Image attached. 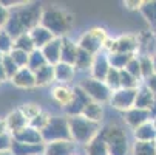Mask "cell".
Returning <instances> with one entry per match:
<instances>
[{
  "mask_svg": "<svg viewBox=\"0 0 156 155\" xmlns=\"http://www.w3.org/2000/svg\"><path fill=\"white\" fill-rule=\"evenodd\" d=\"M5 132H8V129H6V121H5V118L0 116V135L5 134Z\"/></svg>",
  "mask_w": 156,
  "mask_h": 155,
  "instance_id": "681fc988",
  "label": "cell"
},
{
  "mask_svg": "<svg viewBox=\"0 0 156 155\" xmlns=\"http://www.w3.org/2000/svg\"><path fill=\"white\" fill-rule=\"evenodd\" d=\"M139 11H141L142 17L150 24V27L153 28V31L156 33V0H151V2H144Z\"/></svg>",
  "mask_w": 156,
  "mask_h": 155,
  "instance_id": "4dcf8cb0",
  "label": "cell"
},
{
  "mask_svg": "<svg viewBox=\"0 0 156 155\" xmlns=\"http://www.w3.org/2000/svg\"><path fill=\"white\" fill-rule=\"evenodd\" d=\"M136 54H124V53H110L108 54V61L110 65L116 70H124L127 67V64L135 57Z\"/></svg>",
  "mask_w": 156,
  "mask_h": 155,
  "instance_id": "1f68e13d",
  "label": "cell"
},
{
  "mask_svg": "<svg viewBox=\"0 0 156 155\" xmlns=\"http://www.w3.org/2000/svg\"><path fill=\"white\" fill-rule=\"evenodd\" d=\"M141 84L142 81L131 76L127 70H121V88H133V90H136V88H139Z\"/></svg>",
  "mask_w": 156,
  "mask_h": 155,
  "instance_id": "f35d334b",
  "label": "cell"
},
{
  "mask_svg": "<svg viewBox=\"0 0 156 155\" xmlns=\"http://www.w3.org/2000/svg\"><path fill=\"white\" fill-rule=\"evenodd\" d=\"M8 81H9V78H8V75H6L5 68H3L2 62H0V84H3V82H8Z\"/></svg>",
  "mask_w": 156,
  "mask_h": 155,
  "instance_id": "c3c4849f",
  "label": "cell"
},
{
  "mask_svg": "<svg viewBox=\"0 0 156 155\" xmlns=\"http://www.w3.org/2000/svg\"><path fill=\"white\" fill-rule=\"evenodd\" d=\"M50 120H51V115H50V113H47V112H42L39 116H36V118L30 123V126L42 132L43 129L47 127V124L50 123Z\"/></svg>",
  "mask_w": 156,
  "mask_h": 155,
  "instance_id": "7bdbcfd3",
  "label": "cell"
},
{
  "mask_svg": "<svg viewBox=\"0 0 156 155\" xmlns=\"http://www.w3.org/2000/svg\"><path fill=\"white\" fill-rule=\"evenodd\" d=\"M77 144L73 140L47 143L43 147V155H76Z\"/></svg>",
  "mask_w": 156,
  "mask_h": 155,
  "instance_id": "7c38bea8",
  "label": "cell"
},
{
  "mask_svg": "<svg viewBox=\"0 0 156 155\" xmlns=\"http://www.w3.org/2000/svg\"><path fill=\"white\" fill-rule=\"evenodd\" d=\"M0 155H11V152H5V153H3V152H0Z\"/></svg>",
  "mask_w": 156,
  "mask_h": 155,
  "instance_id": "f5cc1de1",
  "label": "cell"
},
{
  "mask_svg": "<svg viewBox=\"0 0 156 155\" xmlns=\"http://www.w3.org/2000/svg\"><path fill=\"white\" fill-rule=\"evenodd\" d=\"M136 93H138V88L136 90H133V88H119V90L113 92V95H111L110 105L124 113L135 107Z\"/></svg>",
  "mask_w": 156,
  "mask_h": 155,
  "instance_id": "ba28073f",
  "label": "cell"
},
{
  "mask_svg": "<svg viewBox=\"0 0 156 155\" xmlns=\"http://www.w3.org/2000/svg\"><path fill=\"white\" fill-rule=\"evenodd\" d=\"M16 141H20V143H25V144H34V146H40V144H45L43 143V137H42V132L31 127V126H27L25 129H22L20 132H17L16 135H12Z\"/></svg>",
  "mask_w": 156,
  "mask_h": 155,
  "instance_id": "9a60e30c",
  "label": "cell"
},
{
  "mask_svg": "<svg viewBox=\"0 0 156 155\" xmlns=\"http://www.w3.org/2000/svg\"><path fill=\"white\" fill-rule=\"evenodd\" d=\"M139 56H148L153 57L156 54V33L147 31L139 34Z\"/></svg>",
  "mask_w": 156,
  "mask_h": 155,
  "instance_id": "e0dca14e",
  "label": "cell"
},
{
  "mask_svg": "<svg viewBox=\"0 0 156 155\" xmlns=\"http://www.w3.org/2000/svg\"><path fill=\"white\" fill-rule=\"evenodd\" d=\"M68 118V126H70V134L71 140L77 146H87L88 143H91L102 129L101 124L93 123L90 120L83 118L82 115L77 116H66Z\"/></svg>",
  "mask_w": 156,
  "mask_h": 155,
  "instance_id": "277c9868",
  "label": "cell"
},
{
  "mask_svg": "<svg viewBox=\"0 0 156 155\" xmlns=\"http://www.w3.org/2000/svg\"><path fill=\"white\" fill-rule=\"evenodd\" d=\"M154 143H156V141H154Z\"/></svg>",
  "mask_w": 156,
  "mask_h": 155,
  "instance_id": "11a10c76",
  "label": "cell"
},
{
  "mask_svg": "<svg viewBox=\"0 0 156 155\" xmlns=\"http://www.w3.org/2000/svg\"><path fill=\"white\" fill-rule=\"evenodd\" d=\"M139 51V36L135 34H124L113 39L110 53H124V54H138Z\"/></svg>",
  "mask_w": 156,
  "mask_h": 155,
  "instance_id": "9c48e42d",
  "label": "cell"
},
{
  "mask_svg": "<svg viewBox=\"0 0 156 155\" xmlns=\"http://www.w3.org/2000/svg\"><path fill=\"white\" fill-rule=\"evenodd\" d=\"M77 43L74 40H71L70 37H63L62 39V56H60V62L73 65L76 64V57H77Z\"/></svg>",
  "mask_w": 156,
  "mask_h": 155,
  "instance_id": "44dd1931",
  "label": "cell"
},
{
  "mask_svg": "<svg viewBox=\"0 0 156 155\" xmlns=\"http://www.w3.org/2000/svg\"><path fill=\"white\" fill-rule=\"evenodd\" d=\"M85 153L87 155H110L107 143L102 140L101 135H98L91 143H88L85 146Z\"/></svg>",
  "mask_w": 156,
  "mask_h": 155,
  "instance_id": "f1b7e54d",
  "label": "cell"
},
{
  "mask_svg": "<svg viewBox=\"0 0 156 155\" xmlns=\"http://www.w3.org/2000/svg\"><path fill=\"white\" fill-rule=\"evenodd\" d=\"M43 8L40 3H31V2H22L9 9V17L5 25V31L12 37H19L25 33H30L36 27L40 25Z\"/></svg>",
  "mask_w": 156,
  "mask_h": 155,
  "instance_id": "6da1fadb",
  "label": "cell"
},
{
  "mask_svg": "<svg viewBox=\"0 0 156 155\" xmlns=\"http://www.w3.org/2000/svg\"><path fill=\"white\" fill-rule=\"evenodd\" d=\"M19 109H20V112L23 113V116L28 120V123H31L36 116H39L43 112L42 107L39 104H36V102H23Z\"/></svg>",
  "mask_w": 156,
  "mask_h": 155,
  "instance_id": "836d02e7",
  "label": "cell"
},
{
  "mask_svg": "<svg viewBox=\"0 0 156 155\" xmlns=\"http://www.w3.org/2000/svg\"><path fill=\"white\" fill-rule=\"evenodd\" d=\"M51 96L54 98V101L62 105V109L68 107L70 102L73 101V96H74V90L71 87H68L66 84H57L53 87L51 90Z\"/></svg>",
  "mask_w": 156,
  "mask_h": 155,
  "instance_id": "ac0fdd59",
  "label": "cell"
},
{
  "mask_svg": "<svg viewBox=\"0 0 156 155\" xmlns=\"http://www.w3.org/2000/svg\"><path fill=\"white\" fill-rule=\"evenodd\" d=\"M14 48L22 50V51H27V53H33L36 50V47H34V42H33L30 33H25V34L16 37L14 39Z\"/></svg>",
  "mask_w": 156,
  "mask_h": 155,
  "instance_id": "d6a6232c",
  "label": "cell"
},
{
  "mask_svg": "<svg viewBox=\"0 0 156 155\" xmlns=\"http://www.w3.org/2000/svg\"><path fill=\"white\" fill-rule=\"evenodd\" d=\"M30 36H31V39H33V42H34L36 50H42L43 47L48 45V43L54 39L53 33H50L45 27H42V25H39V27H36L34 30H31V31H30Z\"/></svg>",
  "mask_w": 156,
  "mask_h": 155,
  "instance_id": "7402d4cb",
  "label": "cell"
},
{
  "mask_svg": "<svg viewBox=\"0 0 156 155\" xmlns=\"http://www.w3.org/2000/svg\"><path fill=\"white\" fill-rule=\"evenodd\" d=\"M36 75V85L37 87H43V85H50L53 82H56V76H54V65H43L42 68H39L37 72H34Z\"/></svg>",
  "mask_w": 156,
  "mask_h": 155,
  "instance_id": "d4e9b609",
  "label": "cell"
},
{
  "mask_svg": "<svg viewBox=\"0 0 156 155\" xmlns=\"http://www.w3.org/2000/svg\"><path fill=\"white\" fill-rule=\"evenodd\" d=\"M131 155H156V143L154 141H133Z\"/></svg>",
  "mask_w": 156,
  "mask_h": 155,
  "instance_id": "f546056e",
  "label": "cell"
},
{
  "mask_svg": "<svg viewBox=\"0 0 156 155\" xmlns=\"http://www.w3.org/2000/svg\"><path fill=\"white\" fill-rule=\"evenodd\" d=\"M2 56H3V54H2V53H0V61H2Z\"/></svg>",
  "mask_w": 156,
  "mask_h": 155,
  "instance_id": "db71d44e",
  "label": "cell"
},
{
  "mask_svg": "<svg viewBox=\"0 0 156 155\" xmlns=\"http://www.w3.org/2000/svg\"><path fill=\"white\" fill-rule=\"evenodd\" d=\"M47 59L43 56L42 50H34L33 53H30V62H28V68H31L33 72H37L39 68H42L43 65H47Z\"/></svg>",
  "mask_w": 156,
  "mask_h": 155,
  "instance_id": "e575fe53",
  "label": "cell"
},
{
  "mask_svg": "<svg viewBox=\"0 0 156 155\" xmlns=\"http://www.w3.org/2000/svg\"><path fill=\"white\" fill-rule=\"evenodd\" d=\"M151 123H153V127L156 129V116H154V118H151Z\"/></svg>",
  "mask_w": 156,
  "mask_h": 155,
  "instance_id": "816d5d0a",
  "label": "cell"
},
{
  "mask_svg": "<svg viewBox=\"0 0 156 155\" xmlns=\"http://www.w3.org/2000/svg\"><path fill=\"white\" fill-rule=\"evenodd\" d=\"M42 155H43V153H42Z\"/></svg>",
  "mask_w": 156,
  "mask_h": 155,
  "instance_id": "9f6ffc18",
  "label": "cell"
},
{
  "mask_svg": "<svg viewBox=\"0 0 156 155\" xmlns=\"http://www.w3.org/2000/svg\"><path fill=\"white\" fill-rule=\"evenodd\" d=\"M43 147H45V144L34 146V144H25L14 140L12 147H11V155H42Z\"/></svg>",
  "mask_w": 156,
  "mask_h": 155,
  "instance_id": "cb8c5ba5",
  "label": "cell"
},
{
  "mask_svg": "<svg viewBox=\"0 0 156 155\" xmlns=\"http://www.w3.org/2000/svg\"><path fill=\"white\" fill-rule=\"evenodd\" d=\"M82 116L93 121V123L101 124L102 120H104V105L99 104V102H94V101L88 102L87 107L83 109V112H82Z\"/></svg>",
  "mask_w": 156,
  "mask_h": 155,
  "instance_id": "4316f807",
  "label": "cell"
},
{
  "mask_svg": "<svg viewBox=\"0 0 156 155\" xmlns=\"http://www.w3.org/2000/svg\"><path fill=\"white\" fill-rule=\"evenodd\" d=\"M108 36H107V31L105 28L102 27H93L88 31H85L79 40H77V47L88 51L90 54L96 56L99 54L102 50H104V43L107 42Z\"/></svg>",
  "mask_w": 156,
  "mask_h": 155,
  "instance_id": "5b68a950",
  "label": "cell"
},
{
  "mask_svg": "<svg viewBox=\"0 0 156 155\" xmlns=\"http://www.w3.org/2000/svg\"><path fill=\"white\" fill-rule=\"evenodd\" d=\"M144 84L150 88V90L156 95V75H153V76H150L147 81H144Z\"/></svg>",
  "mask_w": 156,
  "mask_h": 155,
  "instance_id": "bcb514c9",
  "label": "cell"
},
{
  "mask_svg": "<svg viewBox=\"0 0 156 155\" xmlns=\"http://www.w3.org/2000/svg\"><path fill=\"white\" fill-rule=\"evenodd\" d=\"M8 17H9V9L3 6V3L0 2V30L5 28L6 22H8Z\"/></svg>",
  "mask_w": 156,
  "mask_h": 155,
  "instance_id": "f6af8a7d",
  "label": "cell"
},
{
  "mask_svg": "<svg viewBox=\"0 0 156 155\" xmlns=\"http://www.w3.org/2000/svg\"><path fill=\"white\" fill-rule=\"evenodd\" d=\"M105 84L108 85V88L111 92H116L121 88V70H116L111 67L107 78H105Z\"/></svg>",
  "mask_w": 156,
  "mask_h": 155,
  "instance_id": "d590c367",
  "label": "cell"
},
{
  "mask_svg": "<svg viewBox=\"0 0 156 155\" xmlns=\"http://www.w3.org/2000/svg\"><path fill=\"white\" fill-rule=\"evenodd\" d=\"M133 138L136 141H156V129L153 127V123L148 121L133 130Z\"/></svg>",
  "mask_w": 156,
  "mask_h": 155,
  "instance_id": "484cf974",
  "label": "cell"
},
{
  "mask_svg": "<svg viewBox=\"0 0 156 155\" xmlns=\"http://www.w3.org/2000/svg\"><path fill=\"white\" fill-rule=\"evenodd\" d=\"M73 90H74L73 101L70 102L68 107L63 109L65 116H77V115H82V112H83V109L87 107V104L91 102V99L88 98V95L82 90L79 85L73 87Z\"/></svg>",
  "mask_w": 156,
  "mask_h": 155,
  "instance_id": "30bf717a",
  "label": "cell"
},
{
  "mask_svg": "<svg viewBox=\"0 0 156 155\" xmlns=\"http://www.w3.org/2000/svg\"><path fill=\"white\" fill-rule=\"evenodd\" d=\"M42 53L50 65H57L60 62V56H62V39L54 37L48 45L42 48Z\"/></svg>",
  "mask_w": 156,
  "mask_h": 155,
  "instance_id": "d6986e66",
  "label": "cell"
},
{
  "mask_svg": "<svg viewBox=\"0 0 156 155\" xmlns=\"http://www.w3.org/2000/svg\"><path fill=\"white\" fill-rule=\"evenodd\" d=\"M76 155H77V153H76Z\"/></svg>",
  "mask_w": 156,
  "mask_h": 155,
  "instance_id": "6f0895ef",
  "label": "cell"
},
{
  "mask_svg": "<svg viewBox=\"0 0 156 155\" xmlns=\"http://www.w3.org/2000/svg\"><path fill=\"white\" fill-rule=\"evenodd\" d=\"M142 3H144V2H138V0H127L125 6H127L128 9H141Z\"/></svg>",
  "mask_w": 156,
  "mask_h": 155,
  "instance_id": "7dc6e473",
  "label": "cell"
},
{
  "mask_svg": "<svg viewBox=\"0 0 156 155\" xmlns=\"http://www.w3.org/2000/svg\"><path fill=\"white\" fill-rule=\"evenodd\" d=\"M2 65H3V68H5V72H6V75H8V78H9V81L14 78V75L20 70L19 67H17V64L12 61V57L9 56V54H5V56H2Z\"/></svg>",
  "mask_w": 156,
  "mask_h": 155,
  "instance_id": "60d3db41",
  "label": "cell"
},
{
  "mask_svg": "<svg viewBox=\"0 0 156 155\" xmlns=\"http://www.w3.org/2000/svg\"><path fill=\"white\" fill-rule=\"evenodd\" d=\"M40 25L45 27L50 33H53L54 37L63 39V37H66L68 31L71 30L73 14L70 11H66V9L56 8V6L43 8Z\"/></svg>",
  "mask_w": 156,
  "mask_h": 155,
  "instance_id": "7a4b0ae2",
  "label": "cell"
},
{
  "mask_svg": "<svg viewBox=\"0 0 156 155\" xmlns=\"http://www.w3.org/2000/svg\"><path fill=\"white\" fill-rule=\"evenodd\" d=\"M77 85L88 95V98H90L91 101L99 102V104L110 102L111 95H113V92L108 88V85L105 84V81H98V79H94L91 76L83 78Z\"/></svg>",
  "mask_w": 156,
  "mask_h": 155,
  "instance_id": "52a82bcc",
  "label": "cell"
},
{
  "mask_svg": "<svg viewBox=\"0 0 156 155\" xmlns=\"http://www.w3.org/2000/svg\"><path fill=\"white\" fill-rule=\"evenodd\" d=\"M154 102H156V95L142 82L139 85V88H138V93H136L135 107L136 109H142V110H151Z\"/></svg>",
  "mask_w": 156,
  "mask_h": 155,
  "instance_id": "2e32d148",
  "label": "cell"
},
{
  "mask_svg": "<svg viewBox=\"0 0 156 155\" xmlns=\"http://www.w3.org/2000/svg\"><path fill=\"white\" fill-rule=\"evenodd\" d=\"M124 116V121L125 124L131 129V130H135L136 127L151 121V113H150V110H142V109H136V107H133L130 110H127V112L122 113Z\"/></svg>",
  "mask_w": 156,
  "mask_h": 155,
  "instance_id": "8fae6325",
  "label": "cell"
},
{
  "mask_svg": "<svg viewBox=\"0 0 156 155\" xmlns=\"http://www.w3.org/2000/svg\"><path fill=\"white\" fill-rule=\"evenodd\" d=\"M54 76H56V82L57 84H68L74 79L76 76V68L73 65L59 62L57 65H54Z\"/></svg>",
  "mask_w": 156,
  "mask_h": 155,
  "instance_id": "603a6c76",
  "label": "cell"
},
{
  "mask_svg": "<svg viewBox=\"0 0 156 155\" xmlns=\"http://www.w3.org/2000/svg\"><path fill=\"white\" fill-rule=\"evenodd\" d=\"M110 68H111V65H110V61H108V54L105 51H101L99 54L94 56L91 70H90V76L98 79V81H105Z\"/></svg>",
  "mask_w": 156,
  "mask_h": 155,
  "instance_id": "4fadbf2b",
  "label": "cell"
},
{
  "mask_svg": "<svg viewBox=\"0 0 156 155\" xmlns=\"http://www.w3.org/2000/svg\"><path fill=\"white\" fill-rule=\"evenodd\" d=\"M94 56L90 54L88 51L79 48L77 50V57H76V64H74V68L76 72H90L91 70V65H93Z\"/></svg>",
  "mask_w": 156,
  "mask_h": 155,
  "instance_id": "83f0119b",
  "label": "cell"
},
{
  "mask_svg": "<svg viewBox=\"0 0 156 155\" xmlns=\"http://www.w3.org/2000/svg\"><path fill=\"white\" fill-rule=\"evenodd\" d=\"M12 143H14V137L9 134V132H5V134L0 135V152H11V147H12Z\"/></svg>",
  "mask_w": 156,
  "mask_h": 155,
  "instance_id": "ee69618b",
  "label": "cell"
},
{
  "mask_svg": "<svg viewBox=\"0 0 156 155\" xmlns=\"http://www.w3.org/2000/svg\"><path fill=\"white\" fill-rule=\"evenodd\" d=\"M12 50H14V39L2 28L0 30V53L5 56L9 54Z\"/></svg>",
  "mask_w": 156,
  "mask_h": 155,
  "instance_id": "74e56055",
  "label": "cell"
},
{
  "mask_svg": "<svg viewBox=\"0 0 156 155\" xmlns=\"http://www.w3.org/2000/svg\"><path fill=\"white\" fill-rule=\"evenodd\" d=\"M5 121H6V129L11 135H16L17 132H20L22 129H25L27 126H30L28 120L23 116V113L20 112V109H14L5 116Z\"/></svg>",
  "mask_w": 156,
  "mask_h": 155,
  "instance_id": "5bb4252c",
  "label": "cell"
},
{
  "mask_svg": "<svg viewBox=\"0 0 156 155\" xmlns=\"http://www.w3.org/2000/svg\"><path fill=\"white\" fill-rule=\"evenodd\" d=\"M139 65H141V76H142V82L147 81L150 76L154 75V70H153V62H151V57L148 56H139Z\"/></svg>",
  "mask_w": 156,
  "mask_h": 155,
  "instance_id": "8d00e7d4",
  "label": "cell"
},
{
  "mask_svg": "<svg viewBox=\"0 0 156 155\" xmlns=\"http://www.w3.org/2000/svg\"><path fill=\"white\" fill-rule=\"evenodd\" d=\"M99 135L107 143L110 155H128L131 150L127 130L118 123H108L102 126Z\"/></svg>",
  "mask_w": 156,
  "mask_h": 155,
  "instance_id": "3957f363",
  "label": "cell"
},
{
  "mask_svg": "<svg viewBox=\"0 0 156 155\" xmlns=\"http://www.w3.org/2000/svg\"><path fill=\"white\" fill-rule=\"evenodd\" d=\"M43 143H53V141H63V140H71L70 134V126L68 118L63 116H51L47 127L42 130Z\"/></svg>",
  "mask_w": 156,
  "mask_h": 155,
  "instance_id": "8992f818",
  "label": "cell"
},
{
  "mask_svg": "<svg viewBox=\"0 0 156 155\" xmlns=\"http://www.w3.org/2000/svg\"><path fill=\"white\" fill-rule=\"evenodd\" d=\"M9 56H11V57H12V61L17 64V67H19V68H25V67H28V62H30V53L14 48V50L9 53Z\"/></svg>",
  "mask_w": 156,
  "mask_h": 155,
  "instance_id": "ab89813d",
  "label": "cell"
},
{
  "mask_svg": "<svg viewBox=\"0 0 156 155\" xmlns=\"http://www.w3.org/2000/svg\"><path fill=\"white\" fill-rule=\"evenodd\" d=\"M124 70H127L131 76H135L136 79L142 81V76H141V65H139V57H138V54L127 64V67H125Z\"/></svg>",
  "mask_w": 156,
  "mask_h": 155,
  "instance_id": "b9f144b4",
  "label": "cell"
},
{
  "mask_svg": "<svg viewBox=\"0 0 156 155\" xmlns=\"http://www.w3.org/2000/svg\"><path fill=\"white\" fill-rule=\"evenodd\" d=\"M151 62H153V70H154V75H156V54L151 57Z\"/></svg>",
  "mask_w": 156,
  "mask_h": 155,
  "instance_id": "f907efd6",
  "label": "cell"
},
{
  "mask_svg": "<svg viewBox=\"0 0 156 155\" xmlns=\"http://www.w3.org/2000/svg\"><path fill=\"white\" fill-rule=\"evenodd\" d=\"M11 82L19 87V88H33V87H37L36 85V75L31 68L25 67V68H20L14 78L11 79Z\"/></svg>",
  "mask_w": 156,
  "mask_h": 155,
  "instance_id": "ffe728a7",
  "label": "cell"
}]
</instances>
